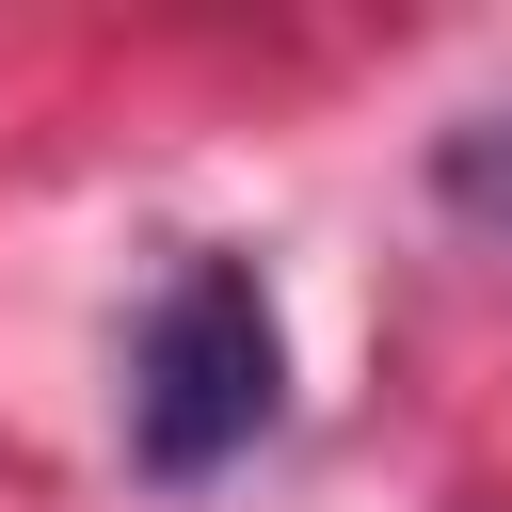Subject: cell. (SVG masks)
Wrapping results in <instances>:
<instances>
[{
    "instance_id": "cell-2",
    "label": "cell",
    "mask_w": 512,
    "mask_h": 512,
    "mask_svg": "<svg viewBox=\"0 0 512 512\" xmlns=\"http://www.w3.org/2000/svg\"><path fill=\"white\" fill-rule=\"evenodd\" d=\"M448 176H464V192H512V160H496V144H464V160H448Z\"/></svg>"
},
{
    "instance_id": "cell-1",
    "label": "cell",
    "mask_w": 512,
    "mask_h": 512,
    "mask_svg": "<svg viewBox=\"0 0 512 512\" xmlns=\"http://www.w3.org/2000/svg\"><path fill=\"white\" fill-rule=\"evenodd\" d=\"M272 400H288V336H272L256 256H192V272L160 288V320H144L128 448H144L160 480H208V464H240V448L272 432Z\"/></svg>"
}]
</instances>
